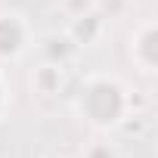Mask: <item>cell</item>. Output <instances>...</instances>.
<instances>
[{
  "instance_id": "obj_1",
  "label": "cell",
  "mask_w": 158,
  "mask_h": 158,
  "mask_svg": "<svg viewBox=\"0 0 158 158\" xmlns=\"http://www.w3.org/2000/svg\"><path fill=\"white\" fill-rule=\"evenodd\" d=\"M130 112H133V93L124 87V81L118 74L93 71L77 84L74 115L90 130H96V133L118 130V127H124Z\"/></svg>"
},
{
  "instance_id": "obj_2",
  "label": "cell",
  "mask_w": 158,
  "mask_h": 158,
  "mask_svg": "<svg viewBox=\"0 0 158 158\" xmlns=\"http://www.w3.org/2000/svg\"><path fill=\"white\" fill-rule=\"evenodd\" d=\"M34 44L31 22L22 13L0 10V62H16L22 59Z\"/></svg>"
},
{
  "instance_id": "obj_3",
  "label": "cell",
  "mask_w": 158,
  "mask_h": 158,
  "mask_svg": "<svg viewBox=\"0 0 158 158\" xmlns=\"http://www.w3.org/2000/svg\"><path fill=\"white\" fill-rule=\"evenodd\" d=\"M130 59L143 74H155L158 68V25L146 19L139 28L130 34Z\"/></svg>"
},
{
  "instance_id": "obj_4",
  "label": "cell",
  "mask_w": 158,
  "mask_h": 158,
  "mask_svg": "<svg viewBox=\"0 0 158 158\" xmlns=\"http://www.w3.org/2000/svg\"><path fill=\"white\" fill-rule=\"evenodd\" d=\"M102 31H106V19H102L99 10H90V13H81V16H71V19H68V28H65V34L71 37V44H74L77 50H81V47L99 44Z\"/></svg>"
},
{
  "instance_id": "obj_5",
  "label": "cell",
  "mask_w": 158,
  "mask_h": 158,
  "mask_svg": "<svg viewBox=\"0 0 158 158\" xmlns=\"http://www.w3.org/2000/svg\"><path fill=\"white\" fill-rule=\"evenodd\" d=\"M62 90H65V71H62V65L44 62V65H37L31 71V93L50 99V96H59Z\"/></svg>"
},
{
  "instance_id": "obj_6",
  "label": "cell",
  "mask_w": 158,
  "mask_h": 158,
  "mask_svg": "<svg viewBox=\"0 0 158 158\" xmlns=\"http://www.w3.org/2000/svg\"><path fill=\"white\" fill-rule=\"evenodd\" d=\"M74 53H77V47L71 44V37H68L65 31H62V34H50L47 44H44V56H47V62H56V65H65Z\"/></svg>"
},
{
  "instance_id": "obj_7",
  "label": "cell",
  "mask_w": 158,
  "mask_h": 158,
  "mask_svg": "<svg viewBox=\"0 0 158 158\" xmlns=\"http://www.w3.org/2000/svg\"><path fill=\"white\" fill-rule=\"evenodd\" d=\"M77 158H121V149L109 136H93L90 143L81 146V155Z\"/></svg>"
},
{
  "instance_id": "obj_8",
  "label": "cell",
  "mask_w": 158,
  "mask_h": 158,
  "mask_svg": "<svg viewBox=\"0 0 158 158\" xmlns=\"http://www.w3.org/2000/svg\"><path fill=\"white\" fill-rule=\"evenodd\" d=\"M90 10H96V0H65L68 19H71V16H81V13H90Z\"/></svg>"
},
{
  "instance_id": "obj_9",
  "label": "cell",
  "mask_w": 158,
  "mask_h": 158,
  "mask_svg": "<svg viewBox=\"0 0 158 158\" xmlns=\"http://www.w3.org/2000/svg\"><path fill=\"white\" fill-rule=\"evenodd\" d=\"M10 84H6V77H3V71H0V121H3V115L10 112Z\"/></svg>"
}]
</instances>
